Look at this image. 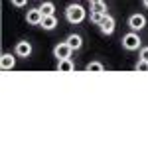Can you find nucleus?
<instances>
[{
	"instance_id": "nucleus-18",
	"label": "nucleus",
	"mask_w": 148,
	"mask_h": 148,
	"mask_svg": "<svg viewBox=\"0 0 148 148\" xmlns=\"http://www.w3.org/2000/svg\"><path fill=\"white\" fill-rule=\"evenodd\" d=\"M12 4L16 8H22V6H26V0H12Z\"/></svg>"
},
{
	"instance_id": "nucleus-19",
	"label": "nucleus",
	"mask_w": 148,
	"mask_h": 148,
	"mask_svg": "<svg viewBox=\"0 0 148 148\" xmlns=\"http://www.w3.org/2000/svg\"><path fill=\"white\" fill-rule=\"evenodd\" d=\"M101 2H105V0H89V4H91V6H93V4H101Z\"/></svg>"
},
{
	"instance_id": "nucleus-7",
	"label": "nucleus",
	"mask_w": 148,
	"mask_h": 148,
	"mask_svg": "<svg viewBox=\"0 0 148 148\" xmlns=\"http://www.w3.org/2000/svg\"><path fill=\"white\" fill-rule=\"evenodd\" d=\"M14 51H16L18 57H28L30 53H32V46H30V42H18Z\"/></svg>"
},
{
	"instance_id": "nucleus-5",
	"label": "nucleus",
	"mask_w": 148,
	"mask_h": 148,
	"mask_svg": "<svg viewBox=\"0 0 148 148\" xmlns=\"http://www.w3.org/2000/svg\"><path fill=\"white\" fill-rule=\"evenodd\" d=\"M128 26H130L134 32H138V30H142V28L146 26V18H144L142 14H132V16L128 18Z\"/></svg>"
},
{
	"instance_id": "nucleus-15",
	"label": "nucleus",
	"mask_w": 148,
	"mask_h": 148,
	"mask_svg": "<svg viewBox=\"0 0 148 148\" xmlns=\"http://www.w3.org/2000/svg\"><path fill=\"white\" fill-rule=\"evenodd\" d=\"M91 10L93 12H101V14H107V4H105V2H101V4H93Z\"/></svg>"
},
{
	"instance_id": "nucleus-14",
	"label": "nucleus",
	"mask_w": 148,
	"mask_h": 148,
	"mask_svg": "<svg viewBox=\"0 0 148 148\" xmlns=\"http://www.w3.org/2000/svg\"><path fill=\"white\" fill-rule=\"evenodd\" d=\"M103 18H105V14H101V12H93V10H91V22H93V24H97V26H99Z\"/></svg>"
},
{
	"instance_id": "nucleus-16",
	"label": "nucleus",
	"mask_w": 148,
	"mask_h": 148,
	"mask_svg": "<svg viewBox=\"0 0 148 148\" xmlns=\"http://www.w3.org/2000/svg\"><path fill=\"white\" fill-rule=\"evenodd\" d=\"M136 71H142V73H146V71H148V61H144V59H138Z\"/></svg>"
},
{
	"instance_id": "nucleus-20",
	"label": "nucleus",
	"mask_w": 148,
	"mask_h": 148,
	"mask_svg": "<svg viewBox=\"0 0 148 148\" xmlns=\"http://www.w3.org/2000/svg\"><path fill=\"white\" fill-rule=\"evenodd\" d=\"M144 6H146V8H148V0H144Z\"/></svg>"
},
{
	"instance_id": "nucleus-4",
	"label": "nucleus",
	"mask_w": 148,
	"mask_h": 148,
	"mask_svg": "<svg viewBox=\"0 0 148 148\" xmlns=\"http://www.w3.org/2000/svg\"><path fill=\"white\" fill-rule=\"evenodd\" d=\"M26 20H28V24H32V26H40L42 20H44V14H42L40 8H32V10H28V14H26Z\"/></svg>"
},
{
	"instance_id": "nucleus-13",
	"label": "nucleus",
	"mask_w": 148,
	"mask_h": 148,
	"mask_svg": "<svg viewBox=\"0 0 148 148\" xmlns=\"http://www.w3.org/2000/svg\"><path fill=\"white\" fill-rule=\"evenodd\" d=\"M87 71H103V63H99V61H91V63H87Z\"/></svg>"
},
{
	"instance_id": "nucleus-6",
	"label": "nucleus",
	"mask_w": 148,
	"mask_h": 148,
	"mask_svg": "<svg viewBox=\"0 0 148 148\" xmlns=\"http://www.w3.org/2000/svg\"><path fill=\"white\" fill-rule=\"evenodd\" d=\"M99 28H101L103 34H113V32H114V18H113V16H109V14H105V18L101 20Z\"/></svg>"
},
{
	"instance_id": "nucleus-12",
	"label": "nucleus",
	"mask_w": 148,
	"mask_h": 148,
	"mask_svg": "<svg viewBox=\"0 0 148 148\" xmlns=\"http://www.w3.org/2000/svg\"><path fill=\"white\" fill-rule=\"evenodd\" d=\"M40 10H42V14H44V16H51V14H53V10H56V6H53L51 2H46V4H42V6H40Z\"/></svg>"
},
{
	"instance_id": "nucleus-2",
	"label": "nucleus",
	"mask_w": 148,
	"mask_h": 148,
	"mask_svg": "<svg viewBox=\"0 0 148 148\" xmlns=\"http://www.w3.org/2000/svg\"><path fill=\"white\" fill-rule=\"evenodd\" d=\"M123 47H125V49H128V51L138 49V47H140V38H138V34H134V32L126 34L125 38H123Z\"/></svg>"
},
{
	"instance_id": "nucleus-9",
	"label": "nucleus",
	"mask_w": 148,
	"mask_h": 148,
	"mask_svg": "<svg viewBox=\"0 0 148 148\" xmlns=\"http://www.w3.org/2000/svg\"><path fill=\"white\" fill-rule=\"evenodd\" d=\"M14 63H16V61H14V57H12L10 53H4V56H2V59H0V67L4 69V71L12 69V67H14Z\"/></svg>"
},
{
	"instance_id": "nucleus-1",
	"label": "nucleus",
	"mask_w": 148,
	"mask_h": 148,
	"mask_svg": "<svg viewBox=\"0 0 148 148\" xmlns=\"http://www.w3.org/2000/svg\"><path fill=\"white\" fill-rule=\"evenodd\" d=\"M65 18H67V22L71 24H79L85 20V8L79 6V4H71L67 6V10H65Z\"/></svg>"
},
{
	"instance_id": "nucleus-17",
	"label": "nucleus",
	"mask_w": 148,
	"mask_h": 148,
	"mask_svg": "<svg viewBox=\"0 0 148 148\" xmlns=\"http://www.w3.org/2000/svg\"><path fill=\"white\" fill-rule=\"evenodd\" d=\"M140 59L148 61V47H142V49H140Z\"/></svg>"
},
{
	"instance_id": "nucleus-11",
	"label": "nucleus",
	"mask_w": 148,
	"mask_h": 148,
	"mask_svg": "<svg viewBox=\"0 0 148 148\" xmlns=\"http://www.w3.org/2000/svg\"><path fill=\"white\" fill-rule=\"evenodd\" d=\"M67 44L73 47V49H79L81 44H83V40H81V36H75V34H73V36H69V38H67Z\"/></svg>"
},
{
	"instance_id": "nucleus-3",
	"label": "nucleus",
	"mask_w": 148,
	"mask_h": 148,
	"mask_svg": "<svg viewBox=\"0 0 148 148\" xmlns=\"http://www.w3.org/2000/svg\"><path fill=\"white\" fill-rule=\"evenodd\" d=\"M71 51H73V47L69 46L67 42H61V44H57L53 47V56L57 59H65V57H71Z\"/></svg>"
},
{
	"instance_id": "nucleus-10",
	"label": "nucleus",
	"mask_w": 148,
	"mask_h": 148,
	"mask_svg": "<svg viewBox=\"0 0 148 148\" xmlns=\"http://www.w3.org/2000/svg\"><path fill=\"white\" fill-rule=\"evenodd\" d=\"M44 30H53L57 26V20H56V16L51 14V16H44V20H42V24H40Z\"/></svg>"
},
{
	"instance_id": "nucleus-8",
	"label": "nucleus",
	"mask_w": 148,
	"mask_h": 148,
	"mask_svg": "<svg viewBox=\"0 0 148 148\" xmlns=\"http://www.w3.org/2000/svg\"><path fill=\"white\" fill-rule=\"evenodd\" d=\"M57 71H59V73H71V71H73V63H71V59H69V57L59 59V61H57Z\"/></svg>"
}]
</instances>
